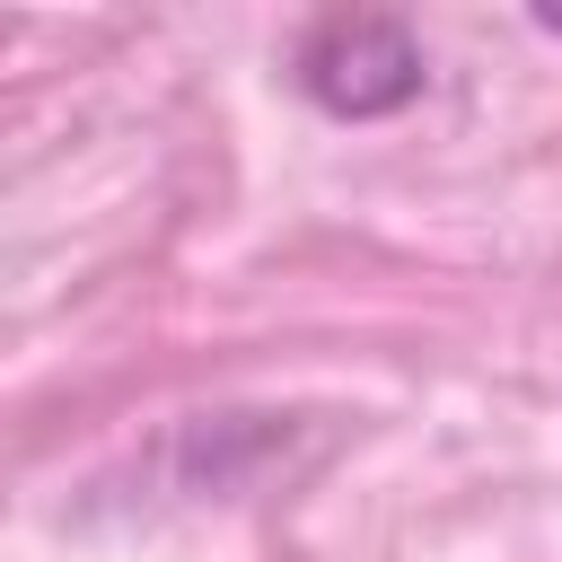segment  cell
Listing matches in <instances>:
<instances>
[{
  "mask_svg": "<svg viewBox=\"0 0 562 562\" xmlns=\"http://www.w3.org/2000/svg\"><path fill=\"white\" fill-rule=\"evenodd\" d=\"M290 79L334 123H386L430 88V61H422V35L395 9H334L299 35Z\"/></svg>",
  "mask_w": 562,
  "mask_h": 562,
  "instance_id": "cell-1",
  "label": "cell"
},
{
  "mask_svg": "<svg viewBox=\"0 0 562 562\" xmlns=\"http://www.w3.org/2000/svg\"><path fill=\"white\" fill-rule=\"evenodd\" d=\"M527 26H544V35H562V0H527Z\"/></svg>",
  "mask_w": 562,
  "mask_h": 562,
  "instance_id": "cell-2",
  "label": "cell"
}]
</instances>
